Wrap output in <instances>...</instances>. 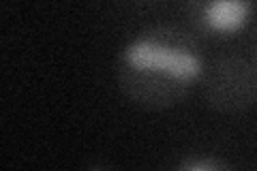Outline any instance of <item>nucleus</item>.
I'll return each instance as SVG.
<instances>
[{
    "instance_id": "2",
    "label": "nucleus",
    "mask_w": 257,
    "mask_h": 171,
    "mask_svg": "<svg viewBox=\"0 0 257 171\" xmlns=\"http://www.w3.org/2000/svg\"><path fill=\"white\" fill-rule=\"evenodd\" d=\"M206 105L219 113H242L257 103V67L240 54H223L206 67Z\"/></svg>"
},
{
    "instance_id": "5",
    "label": "nucleus",
    "mask_w": 257,
    "mask_h": 171,
    "mask_svg": "<svg viewBox=\"0 0 257 171\" xmlns=\"http://www.w3.org/2000/svg\"><path fill=\"white\" fill-rule=\"evenodd\" d=\"M255 67H257V56H255Z\"/></svg>"
},
{
    "instance_id": "3",
    "label": "nucleus",
    "mask_w": 257,
    "mask_h": 171,
    "mask_svg": "<svg viewBox=\"0 0 257 171\" xmlns=\"http://www.w3.org/2000/svg\"><path fill=\"white\" fill-rule=\"evenodd\" d=\"M191 32L212 41H227L253 24L257 5L251 0H193L184 5Z\"/></svg>"
},
{
    "instance_id": "1",
    "label": "nucleus",
    "mask_w": 257,
    "mask_h": 171,
    "mask_svg": "<svg viewBox=\"0 0 257 171\" xmlns=\"http://www.w3.org/2000/svg\"><path fill=\"white\" fill-rule=\"evenodd\" d=\"M206 58L197 35L178 24H155L128 37L116 54V84L144 109H170L202 86Z\"/></svg>"
},
{
    "instance_id": "4",
    "label": "nucleus",
    "mask_w": 257,
    "mask_h": 171,
    "mask_svg": "<svg viewBox=\"0 0 257 171\" xmlns=\"http://www.w3.org/2000/svg\"><path fill=\"white\" fill-rule=\"evenodd\" d=\"M174 171H234V169L223 158L206 154V156H191L187 160H182Z\"/></svg>"
}]
</instances>
